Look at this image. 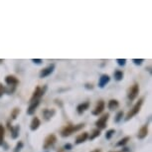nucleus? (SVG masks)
Here are the masks:
<instances>
[{"label": "nucleus", "mask_w": 152, "mask_h": 152, "mask_svg": "<svg viewBox=\"0 0 152 152\" xmlns=\"http://www.w3.org/2000/svg\"><path fill=\"white\" fill-rule=\"evenodd\" d=\"M8 128L11 131V137L13 139H16L19 136V131H20V126L17 124L15 126H10V123L8 122Z\"/></svg>", "instance_id": "9b49d317"}, {"label": "nucleus", "mask_w": 152, "mask_h": 152, "mask_svg": "<svg viewBox=\"0 0 152 152\" xmlns=\"http://www.w3.org/2000/svg\"><path fill=\"white\" fill-rule=\"evenodd\" d=\"M85 88H87V90H93L94 88V86L91 84H86L85 85Z\"/></svg>", "instance_id": "2f4dec72"}, {"label": "nucleus", "mask_w": 152, "mask_h": 152, "mask_svg": "<svg viewBox=\"0 0 152 152\" xmlns=\"http://www.w3.org/2000/svg\"><path fill=\"white\" fill-rule=\"evenodd\" d=\"M5 83H6L8 87H12L13 88H15L16 86L19 84V80L15 76H11L10 75V76H7L5 78Z\"/></svg>", "instance_id": "1a4fd4ad"}, {"label": "nucleus", "mask_w": 152, "mask_h": 152, "mask_svg": "<svg viewBox=\"0 0 152 152\" xmlns=\"http://www.w3.org/2000/svg\"><path fill=\"white\" fill-rule=\"evenodd\" d=\"M47 152H48V151H47Z\"/></svg>", "instance_id": "c9c22d12"}, {"label": "nucleus", "mask_w": 152, "mask_h": 152, "mask_svg": "<svg viewBox=\"0 0 152 152\" xmlns=\"http://www.w3.org/2000/svg\"><path fill=\"white\" fill-rule=\"evenodd\" d=\"M104 107H105V102L104 100H99L96 107H94V110L91 111V113H93V115H99L104 111Z\"/></svg>", "instance_id": "6e6552de"}, {"label": "nucleus", "mask_w": 152, "mask_h": 152, "mask_svg": "<svg viewBox=\"0 0 152 152\" xmlns=\"http://www.w3.org/2000/svg\"><path fill=\"white\" fill-rule=\"evenodd\" d=\"M32 62L36 65H41L43 61L41 59H32Z\"/></svg>", "instance_id": "c756f323"}, {"label": "nucleus", "mask_w": 152, "mask_h": 152, "mask_svg": "<svg viewBox=\"0 0 152 152\" xmlns=\"http://www.w3.org/2000/svg\"><path fill=\"white\" fill-rule=\"evenodd\" d=\"M6 93V88L3 87V85L0 84V97L3 96V94Z\"/></svg>", "instance_id": "c85d7f7f"}, {"label": "nucleus", "mask_w": 152, "mask_h": 152, "mask_svg": "<svg viewBox=\"0 0 152 152\" xmlns=\"http://www.w3.org/2000/svg\"><path fill=\"white\" fill-rule=\"evenodd\" d=\"M72 148H73V145H72L71 143H67V144L64 145V149H65V150H71Z\"/></svg>", "instance_id": "7c9ffc66"}, {"label": "nucleus", "mask_w": 152, "mask_h": 152, "mask_svg": "<svg viewBox=\"0 0 152 152\" xmlns=\"http://www.w3.org/2000/svg\"><path fill=\"white\" fill-rule=\"evenodd\" d=\"M99 136H100V130L96 128V129L93 130V132L88 136V138H90V140H94V138H96V137H99Z\"/></svg>", "instance_id": "4be33fe9"}, {"label": "nucleus", "mask_w": 152, "mask_h": 152, "mask_svg": "<svg viewBox=\"0 0 152 152\" xmlns=\"http://www.w3.org/2000/svg\"><path fill=\"white\" fill-rule=\"evenodd\" d=\"M55 113H56V110H53V108H45V110H43L42 111V114H43V117H44V119L45 120H50L52 117L55 115Z\"/></svg>", "instance_id": "9d476101"}, {"label": "nucleus", "mask_w": 152, "mask_h": 152, "mask_svg": "<svg viewBox=\"0 0 152 152\" xmlns=\"http://www.w3.org/2000/svg\"><path fill=\"white\" fill-rule=\"evenodd\" d=\"M138 94H139V86L138 84H134L132 87L128 90V94H127L128 99H129L130 102H133L137 97V96H138Z\"/></svg>", "instance_id": "39448f33"}, {"label": "nucleus", "mask_w": 152, "mask_h": 152, "mask_svg": "<svg viewBox=\"0 0 152 152\" xmlns=\"http://www.w3.org/2000/svg\"><path fill=\"white\" fill-rule=\"evenodd\" d=\"M2 63H3V60H2V59H0V64H2Z\"/></svg>", "instance_id": "72a5a7b5"}, {"label": "nucleus", "mask_w": 152, "mask_h": 152, "mask_svg": "<svg viewBox=\"0 0 152 152\" xmlns=\"http://www.w3.org/2000/svg\"><path fill=\"white\" fill-rule=\"evenodd\" d=\"M84 127H85L84 123H80V124H77V125L69 124L67 126H65V127L61 130V135L63 137H68V136L72 135L73 133L77 132V131H80L81 129H83Z\"/></svg>", "instance_id": "f257e3e1"}, {"label": "nucleus", "mask_w": 152, "mask_h": 152, "mask_svg": "<svg viewBox=\"0 0 152 152\" xmlns=\"http://www.w3.org/2000/svg\"><path fill=\"white\" fill-rule=\"evenodd\" d=\"M54 70H55V65L54 64L49 65L48 67H46V68L43 69V70H41V72H40V74H39V77L41 79L47 78V77H49L51 74L53 73Z\"/></svg>", "instance_id": "0eeeda50"}, {"label": "nucleus", "mask_w": 152, "mask_h": 152, "mask_svg": "<svg viewBox=\"0 0 152 152\" xmlns=\"http://www.w3.org/2000/svg\"><path fill=\"white\" fill-rule=\"evenodd\" d=\"M40 125H41V121H40V119L38 117L35 116V117H33L32 121L30 123V129L32 131H35L40 127Z\"/></svg>", "instance_id": "dca6fc26"}, {"label": "nucleus", "mask_w": 152, "mask_h": 152, "mask_svg": "<svg viewBox=\"0 0 152 152\" xmlns=\"http://www.w3.org/2000/svg\"><path fill=\"white\" fill-rule=\"evenodd\" d=\"M39 104H40V100H35V102H30V105L27 110V114L32 115V114L35 113V111L37 110V107H39Z\"/></svg>", "instance_id": "ddd939ff"}, {"label": "nucleus", "mask_w": 152, "mask_h": 152, "mask_svg": "<svg viewBox=\"0 0 152 152\" xmlns=\"http://www.w3.org/2000/svg\"><path fill=\"white\" fill-rule=\"evenodd\" d=\"M4 136H5V129L3 125L0 124V146H3L4 144Z\"/></svg>", "instance_id": "aec40b11"}, {"label": "nucleus", "mask_w": 152, "mask_h": 152, "mask_svg": "<svg viewBox=\"0 0 152 152\" xmlns=\"http://www.w3.org/2000/svg\"><path fill=\"white\" fill-rule=\"evenodd\" d=\"M130 140V136H125L122 139H120L118 142L116 143V146H124L125 144H127V142Z\"/></svg>", "instance_id": "412c9836"}, {"label": "nucleus", "mask_w": 152, "mask_h": 152, "mask_svg": "<svg viewBox=\"0 0 152 152\" xmlns=\"http://www.w3.org/2000/svg\"><path fill=\"white\" fill-rule=\"evenodd\" d=\"M114 133H115V130L114 129H108L107 131V133H105V138H107V140H110L111 137L114 135Z\"/></svg>", "instance_id": "393cba45"}, {"label": "nucleus", "mask_w": 152, "mask_h": 152, "mask_svg": "<svg viewBox=\"0 0 152 152\" xmlns=\"http://www.w3.org/2000/svg\"><path fill=\"white\" fill-rule=\"evenodd\" d=\"M19 113H20V108H18V107L13 108V110L11 111V118L13 120H15L17 118V116L19 115Z\"/></svg>", "instance_id": "5701e85b"}, {"label": "nucleus", "mask_w": 152, "mask_h": 152, "mask_svg": "<svg viewBox=\"0 0 152 152\" xmlns=\"http://www.w3.org/2000/svg\"><path fill=\"white\" fill-rule=\"evenodd\" d=\"M110 152H120V151H110Z\"/></svg>", "instance_id": "f704fd0d"}, {"label": "nucleus", "mask_w": 152, "mask_h": 152, "mask_svg": "<svg viewBox=\"0 0 152 152\" xmlns=\"http://www.w3.org/2000/svg\"><path fill=\"white\" fill-rule=\"evenodd\" d=\"M110 118V113H105L102 117H99V119L96 121V126L97 127V129H104L107 127V123Z\"/></svg>", "instance_id": "20e7f679"}, {"label": "nucleus", "mask_w": 152, "mask_h": 152, "mask_svg": "<svg viewBox=\"0 0 152 152\" xmlns=\"http://www.w3.org/2000/svg\"><path fill=\"white\" fill-rule=\"evenodd\" d=\"M147 134H148V125L144 124L139 129L138 134H137V137H138V139H144L145 137L147 136Z\"/></svg>", "instance_id": "2eb2a0df"}, {"label": "nucleus", "mask_w": 152, "mask_h": 152, "mask_svg": "<svg viewBox=\"0 0 152 152\" xmlns=\"http://www.w3.org/2000/svg\"><path fill=\"white\" fill-rule=\"evenodd\" d=\"M143 100H144L143 97H141L140 99H138V102H137L136 104L132 107V108H131V110L128 111L127 114H126V116H125V118H124L125 121H128V120L131 119L133 116H135L136 114L139 113L140 110H141L142 104H143Z\"/></svg>", "instance_id": "f03ea898"}, {"label": "nucleus", "mask_w": 152, "mask_h": 152, "mask_svg": "<svg viewBox=\"0 0 152 152\" xmlns=\"http://www.w3.org/2000/svg\"><path fill=\"white\" fill-rule=\"evenodd\" d=\"M23 142L22 141H19L18 143L16 144V146H15V148H14V152H20L22 150V148H23Z\"/></svg>", "instance_id": "a878e982"}, {"label": "nucleus", "mask_w": 152, "mask_h": 152, "mask_svg": "<svg viewBox=\"0 0 152 152\" xmlns=\"http://www.w3.org/2000/svg\"><path fill=\"white\" fill-rule=\"evenodd\" d=\"M91 152H102V150H100V149H94V150Z\"/></svg>", "instance_id": "473e14b6"}, {"label": "nucleus", "mask_w": 152, "mask_h": 152, "mask_svg": "<svg viewBox=\"0 0 152 152\" xmlns=\"http://www.w3.org/2000/svg\"><path fill=\"white\" fill-rule=\"evenodd\" d=\"M116 62L119 66L123 67V66H125L126 64V59H116Z\"/></svg>", "instance_id": "cd10ccee"}, {"label": "nucleus", "mask_w": 152, "mask_h": 152, "mask_svg": "<svg viewBox=\"0 0 152 152\" xmlns=\"http://www.w3.org/2000/svg\"><path fill=\"white\" fill-rule=\"evenodd\" d=\"M110 81V78L108 75H102V77L99 78V88H104L105 86H107L108 83Z\"/></svg>", "instance_id": "f8f14e48"}, {"label": "nucleus", "mask_w": 152, "mask_h": 152, "mask_svg": "<svg viewBox=\"0 0 152 152\" xmlns=\"http://www.w3.org/2000/svg\"><path fill=\"white\" fill-rule=\"evenodd\" d=\"M119 107V102L116 99H110L107 104V107L110 108V110H114Z\"/></svg>", "instance_id": "a211bd4d"}, {"label": "nucleus", "mask_w": 152, "mask_h": 152, "mask_svg": "<svg viewBox=\"0 0 152 152\" xmlns=\"http://www.w3.org/2000/svg\"><path fill=\"white\" fill-rule=\"evenodd\" d=\"M90 105H91L90 102H83V104H80L78 107H77V111H78L79 114H83L86 110H88Z\"/></svg>", "instance_id": "4468645a"}, {"label": "nucleus", "mask_w": 152, "mask_h": 152, "mask_svg": "<svg viewBox=\"0 0 152 152\" xmlns=\"http://www.w3.org/2000/svg\"><path fill=\"white\" fill-rule=\"evenodd\" d=\"M46 90H47V86H44L43 88L37 87L35 88V91H34L32 96H31L30 102H35V100H40V99H41V97L45 94Z\"/></svg>", "instance_id": "7ed1b4c3"}, {"label": "nucleus", "mask_w": 152, "mask_h": 152, "mask_svg": "<svg viewBox=\"0 0 152 152\" xmlns=\"http://www.w3.org/2000/svg\"><path fill=\"white\" fill-rule=\"evenodd\" d=\"M114 80L117 82H120V81H122L123 80V77H124V74H123V72L122 71H120V70H116L115 72H114Z\"/></svg>", "instance_id": "6ab92c4d"}, {"label": "nucleus", "mask_w": 152, "mask_h": 152, "mask_svg": "<svg viewBox=\"0 0 152 152\" xmlns=\"http://www.w3.org/2000/svg\"><path fill=\"white\" fill-rule=\"evenodd\" d=\"M132 62H133V64H134V65L140 66L143 62H144V60H143V59H133V60H132Z\"/></svg>", "instance_id": "bb28decb"}, {"label": "nucleus", "mask_w": 152, "mask_h": 152, "mask_svg": "<svg viewBox=\"0 0 152 152\" xmlns=\"http://www.w3.org/2000/svg\"><path fill=\"white\" fill-rule=\"evenodd\" d=\"M88 138V133L83 132L76 138V144H82V143H84Z\"/></svg>", "instance_id": "f3484780"}, {"label": "nucleus", "mask_w": 152, "mask_h": 152, "mask_svg": "<svg viewBox=\"0 0 152 152\" xmlns=\"http://www.w3.org/2000/svg\"><path fill=\"white\" fill-rule=\"evenodd\" d=\"M57 142V136L55 134H49V135L45 138V141H44V145H43V148L44 149H49L51 148L52 146L55 144Z\"/></svg>", "instance_id": "423d86ee"}, {"label": "nucleus", "mask_w": 152, "mask_h": 152, "mask_svg": "<svg viewBox=\"0 0 152 152\" xmlns=\"http://www.w3.org/2000/svg\"><path fill=\"white\" fill-rule=\"evenodd\" d=\"M124 116V113L123 111H118V113H116L115 117H114V122L115 123H118L120 120L122 119V117Z\"/></svg>", "instance_id": "b1692460"}]
</instances>
